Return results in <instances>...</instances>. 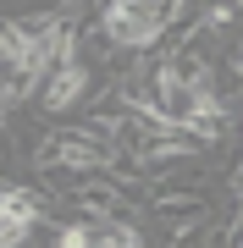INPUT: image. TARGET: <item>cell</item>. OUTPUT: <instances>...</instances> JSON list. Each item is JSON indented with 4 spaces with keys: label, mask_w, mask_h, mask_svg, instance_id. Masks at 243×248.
I'll use <instances>...</instances> for the list:
<instances>
[{
    "label": "cell",
    "mask_w": 243,
    "mask_h": 248,
    "mask_svg": "<svg viewBox=\"0 0 243 248\" xmlns=\"http://www.w3.org/2000/svg\"><path fill=\"white\" fill-rule=\"evenodd\" d=\"M238 6H243V0H238Z\"/></svg>",
    "instance_id": "cell-4"
},
{
    "label": "cell",
    "mask_w": 243,
    "mask_h": 248,
    "mask_svg": "<svg viewBox=\"0 0 243 248\" xmlns=\"http://www.w3.org/2000/svg\"><path fill=\"white\" fill-rule=\"evenodd\" d=\"M50 248H99V221H61L55 226V243Z\"/></svg>",
    "instance_id": "cell-2"
},
{
    "label": "cell",
    "mask_w": 243,
    "mask_h": 248,
    "mask_svg": "<svg viewBox=\"0 0 243 248\" xmlns=\"http://www.w3.org/2000/svg\"><path fill=\"white\" fill-rule=\"evenodd\" d=\"M238 122H243V105H238Z\"/></svg>",
    "instance_id": "cell-3"
},
{
    "label": "cell",
    "mask_w": 243,
    "mask_h": 248,
    "mask_svg": "<svg viewBox=\"0 0 243 248\" xmlns=\"http://www.w3.org/2000/svg\"><path fill=\"white\" fill-rule=\"evenodd\" d=\"M94 94H99V89H94V66L78 61V45H72V55L50 72V83L39 89L33 105H39V116H50V122H66L72 110H89Z\"/></svg>",
    "instance_id": "cell-1"
}]
</instances>
